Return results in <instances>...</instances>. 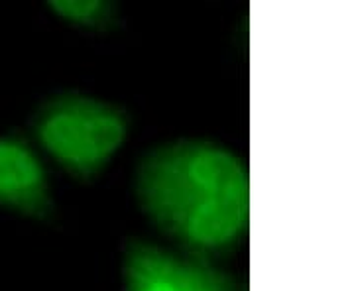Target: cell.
Listing matches in <instances>:
<instances>
[{"label": "cell", "instance_id": "1", "mask_svg": "<svg viewBox=\"0 0 354 291\" xmlns=\"http://www.w3.org/2000/svg\"><path fill=\"white\" fill-rule=\"evenodd\" d=\"M134 191L153 227L203 260L232 252L248 230V167L211 140L152 148L140 160Z\"/></svg>", "mask_w": 354, "mask_h": 291}, {"label": "cell", "instance_id": "2", "mask_svg": "<svg viewBox=\"0 0 354 291\" xmlns=\"http://www.w3.org/2000/svg\"><path fill=\"white\" fill-rule=\"evenodd\" d=\"M38 146L71 178L91 181L124 146L130 114L118 104L83 93L50 97L30 118Z\"/></svg>", "mask_w": 354, "mask_h": 291}, {"label": "cell", "instance_id": "3", "mask_svg": "<svg viewBox=\"0 0 354 291\" xmlns=\"http://www.w3.org/2000/svg\"><path fill=\"white\" fill-rule=\"evenodd\" d=\"M124 291H244L241 281L197 256L130 238L122 250Z\"/></svg>", "mask_w": 354, "mask_h": 291}, {"label": "cell", "instance_id": "4", "mask_svg": "<svg viewBox=\"0 0 354 291\" xmlns=\"http://www.w3.org/2000/svg\"><path fill=\"white\" fill-rule=\"evenodd\" d=\"M0 207L34 220H48L55 211L48 171L16 132L0 136Z\"/></svg>", "mask_w": 354, "mask_h": 291}, {"label": "cell", "instance_id": "5", "mask_svg": "<svg viewBox=\"0 0 354 291\" xmlns=\"http://www.w3.org/2000/svg\"><path fill=\"white\" fill-rule=\"evenodd\" d=\"M48 8L64 22L87 30H111L118 22V6L109 0H51Z\"/></svg>", "mask_w": 354, "mask_h": 291}]
</instances>
